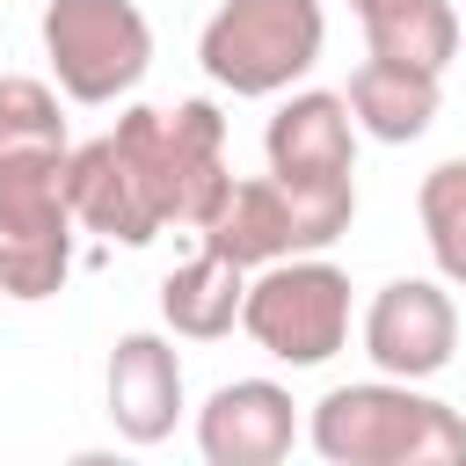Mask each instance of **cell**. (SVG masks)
I'll return each instance as SVG.
<instances>
[{"label":"cell","instance_id":"cell-15","mask_svg":"<svg viewBox=\"0 0 466 466\" xmlns=\"http://www.w3.org/2000/svg\"><path fill=\"white\" fill-rule=\"evenodd\" d=\"M415 218H422V240H430V262L444 284L466 291V153L437 160L415 189Z\"/></svg>","mask_w":466,"mask_h":466},{"label":"cell","instance_id":"cell-13","mask_svg":"<svg viewBox=\"0 0 466 466\" xmlns=\"http://www.w3.org/2000/svg\"><path fill=\"white\" fill-rule=\"evenodd\" d=\"M240 306H248V269L226 262L218 248H197L182 269L160 277V320H167V335L218 342V335L240 328Z\"/></svg>","mask_w":466,"mask_h":466},{"label":"cell","instance_id":"cell-16","mask_svg":"<svg viewBox=\"0 0 466 466\" xmlns=\"http://www.w3.org/2000/svg\"><path fill=\"white\" fill-rule=\"evenodd\" d=\"M22 153H73L66 109H58V95L44 80L0 73V160H22Z\"/></svg>","mask_w":466,"mask_h":466},{"label":"cell","instance_id":"cell-3","mask_svg":"<svg viewBox=\"0 0 466 466\" xmlns=\"http://www.w3.org/2000/svg\"><path fill=\"white\" fill-rule=\"evenodd\" d=\"M320 44H328L320 0H218L197 36V58L211 87L262 102V95H291V80L320 66Z\"/></svg>","mask_w":466,"mask_h":466},{"label":"cell","instance_id":"cell-6","mask_svg":"<svg viewBox=\"0 0 466 466\" xmlns=\"http://www.w3.org/2000/svg\"><path fill=\"white\" fill-rule=\"evenodd\" d=\"M44 58L66 102H124L153 66V22L138 0H51L44 7Z\"/></svg>","mask_w":466,"mask_h":466},{"label":"cell","instance_id":"cell-14","mask_svg":"<svg viewBox=\"0 0 466 466\" xmlns=\"http://www.w3.org/2000/svg\"><path fill=\"white\" fill-rule=\"evenodd\" d=\"M350 15L364 29V51H379V58H408V66L444 73L459 51L451 0H350Z\"/></svg>","mask_w":466,"mask_h":466},{"label":"cell","instance_id":"cell-7","mask_svg":"<svg viewBox=\"0 0 466 466\" xmlns=\"http://www.w3.org/2000/svg\"><path fill=\"white\" fill-rule=\"evenodd\" d=\"M459 350V306L437 277H393L364 306V357L386 379H437Z\"/></svg>","mask_w":466,"mask_h":466},{"label":"cell","instance_id":"cell-11","mask_svg":"<svg viewBox=\"0 0 466 466\" xmlns=\"http://www.w3.org/2000/svg\"><path fill=\"white\" fill-rule=\"evenodd\" d=\"M342 95H350V116H357V131H364V138H379V146H408V138H422V131L437 124L444 73L364 51V66L350 73V87H342Z\"/></svg>","mask_w":466,"mask_h":466},{"label":"cell","instance_id":"cell-10","mask_svg":"<svg viewBox=\"0 0 466 466\" xmlns=\"http://www.w3.org/2000/svg\"><path fill=\"white\" fill-rule=\"evenodd\" d=\"M102 393H109V422L124 444H167L175 422H182V357L160 328H131L109 342V371H102Z\"/></svg>","mask_w":466,"mask_h":466},{"label":"cell","instance_id":"cell-8","mask_svg":"<svg viewBox=\"0 0 466 466\" xmlns=\"http://www.w3.org/2000/svg\"><path fill=\"white\" fill-rule=\"evenodd\" d=\"M299 444V400L277 379H226L197 408L204 466H277Z\"/></svg>","mask_w":466,"mask_h":466},{"label":"cell","instance_id":"cell-4","mask_svg":"<svg viewBox=\"0 0 466 466\" xmlns=\"http://www.w3.org/2000/svg\"><path fill=\"white\" fill-rule=\"evenodd\" d=\"M109 131L124 138V153H131L138 175L153 182V204H160L167 226H189V233H197V226L218 211V197H226V182H233L218 102H204V95H197V102H175V109L131 102Z\"/></svg>","mask_w":466,"mask_h":466},{"label":"cell","instance_id":"cell-5","mask_svg":"<svg viewBox=\"0 0 466 466\" xmlns=\"http://www.w3.org/2000/svg\"><path fill=\"white\" fill-rule=\"evenodd\" d=\"M240 328L262 357H277L291 371H313L350 342V277L328 255H284V262L248 277Z\"/></svg>","mask_w":466,"mask_h":466},{"label":"cell","instance_id":"cell-12","mask_svg":"<svg viewBox=\"0 0 466 466\" xmlns=\"http://www.w3.org/2000/svg\"><path fill=\"white\" fill-rule=\"evenodd\" d=\"M204 248H218L226 262H240L248 277L284 262V255H306L299 248V218H291V197L277 189V175H255V182H226L218 211L197 226Z\"/></svg>","mask_w":466,"mask_h":466},{"label":"cell","instance_id":"cell-1","mask_svg":"<svg viewBox=\"0 0 466 466\" xmlns=\"http://www.w3.org/2000/svg\"><path fill=\"white\" fill-rule=\"evenodd\" d=\"M306 444L328 466H466V415L422 393V379H350L306 415Z\"/></svg>","mask_w":466,"mask_h":466},{"label":"cell","instance_id":"cell-9","mask_svg":"<svg viewBox=\"0 0 466 466\" xmlns=\"http://www.w3.org/2000/svg\"><path fill=\"white\" fill-rule=\"evenodd\" d=\"M66 197H73V218L102 240H124V248H146L153 233H167L160 204H153V182L138 175V160L124 153L116 131L73 146L66 160Z\"/></svg>","mask_w":466,"mask_h":466},{"label":"cell","instance_id":"cell-2","mask_svg":"<svg viewBox=\"0 0 466 466\" xmlns=\"http://www.w3.org/2000/svg\"><path fill=\"white\" fill-rule=\"evenodd\" d=\"M262 160H269L277 189L291 197L299 248L306 255L335 248L357 218V116H350V95H328V87L284 95L269 131H262Z\"/></svg>","mask_w":466,"mask_h":466}]
</instances>
